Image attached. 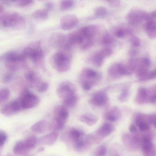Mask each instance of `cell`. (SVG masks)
I'll return each instance as SVG.
<instances>
[{"label": "cell", "instance_id": "ffe728a7", "mask_svg": "<svg viewBox=\"0 0 156 156\" xmlns=\"http://www.w3.org/2000/svg\"><path fill=\"white\" fill-rule=\"evenodd\" d=\"M145 28L147 35L149 38L153 39L156 38V22L154 20L147 21Z\"/></svg>", "mask_w": 156, "mask_h": 156}, {"label": "cell", "instance_id": "f907efd6", "mask_svg": "<svg viewBox=\"0 0 156 156\" xmlns=\"http://www.w3.org/2000/svg\"><path fill=\"white\" fill-rule=\"evenodd\" d=\"M150 101L152 102H155L156 101L155 95H153L150 98Z\"/></svg>", "mask_w": 156, "mask_h": 156}, {"label": "cell", "instance_id": "9c48e42d", "mask_svg": "<svg viewBox=\"0 0 156 156\" xmlns=\"http://www.w3.org/2000/svg\"><path fill=\"white\" fill-rule=\"evenodd\" d=\"M21 110L20 102L17 98L2 106L0 108V112L5 116H10L18 113Z\"/></svg>", "mask_w": 156, "mask_h": 156}, {"label": "cell", "instance_id": "d6986e66", "mask_svg": "<svg viewBox=\"0 0 156 156\" xmlns=\"http://www.w3.org/2000/svg\"><path fill=\"white\" fill-rule=\"evenodd\" d=\"M114 128L111 124L106 123L104 124L96 132L101 138L104 139L109 136L114 131Z\"/></svg>", "mask_w": 156, "mask_h": 156}, {"label": "cell", "instance_id": "7402d4cb", "mask_svg": "<svg viewBox=\"0 0 156 156\" xmlns=\"http://www.w3.org/2000/svg\"><path fill=\"white\" fill-rule=\"evenodd\" d=\"M33 18L38 20L47 19L48 16V11L44 9H39L34 11L32 14Z\"/></svg>", "mask_w": 156, "mask_h": 156}, {"label": "cell", "instance_id": "681fc988", "mask_svg": "<svg viewBox=\"0 0 156 156\" xmlns=\"http://www.w3.org/2000/svg\"><path fill=\"white\" fill-rule=\"evenodd\" d=\"M156 72L155 70L151 71L150 73V76L151 78H153L155 76Z\"/></svg>", "mask_w": 156, "mask_h": 156}, {"label": "cell", "instance_id": "ba28073f", "mask_svg": "<svg viewBox=\"0 0 156 156\" xmlns=\"http://www.w3.org/2000/svg\"><path fill=\"white\" fill-rule=\"evenodd\" d=\"M76 88L75 85L71 82L65 81L61 83L57 89V94L58 97L62 99L76 94Z\"/></svg>", "mask_w": 156, "mask_h": 156}, {"label": "cell", "instance_id": "f6af8a7d", "mask_svg": "<svg viewBox=\"0 0 156 156\" xmlns=\"http://www.w3.org/2000/svg\"><path fill=\"white\" fill-rule=\"evenodd\" d=\"M45 9L48 11L51 10L54 7L53 3L51 2H46L45 5Z\"/></svg>", "mask_w": 156, "mask_h": 156}, {"label": "cell", "instance_id": "5b68a950", "mask_svg": "<svg viewBox=\"0 0 156 156\" xmlns=\"http://www.w3.org/2000/svg\"><path fill=\"white\" fill-rule=\"evenodd\" d=\"M18 99L22 109L34 108L37 106L40 102L39 98L30 92L27 88L23 90Z\"/></svg>", "mask_w": 156, "mask_h": 156}, {"label": "cell", "instance_id": "2e32d148", "mask_svg": "<svg viewBox=\"0 0 156 156\" xmlns=\"http://www.w3.org/2000/svg\"><path fill=\"white\" fill-rule=\"evenodd\" d=\"M58 136L57 132L53 131L43 135L39 139L38 142L40 145L51 146L55 143Z\"/></svg>", "mask_w": 156, "mask_h": 156}, {"label": "cell", "instance_id": "f1b7e54d", "mask_svg": "<svg viewBox=\"0 0 156 156\" xmlns=\"http://www.w3.org/2000/svg\"><path fill=\"white\" fill-rule=\"evenodd\" d=\"M104 57L100 52L95 53L93 56L92 60L94 64L98 67L101 66L103 63Z\"/></svg>", "mask_w": 156, "mask_h": 156}, {"label": "cell", "instance_id": "3957f363", "mask_svg": "<svg viewBox=\"0 0 156 156\" xmlns=\"http://www.w3.org/2000/svg\"><path fill=\"white\" fill-rule=\"evenodd\" d=\"M53 121L51 123V130L59 131L63 129L69 116L66 108L63 106L55 107L53 110Z\"/></svg>", "mask_w": 156, "mask_h": 156}, {"label": "cell", "instance_id": "836d02e7", "mask_svg": "<svg viewBox=\"0 0 156 156\" xmlns=\"http://www.w3.org/2000/svg\"><path fill=\"white\" fill-rule=\"evenodd\" d=\"M31 0H20L13 1L15 4L19 7H25L28 6L33 3Z\"/></svg>", "mask_w": 156, "mask_h": 156}, {"label": "cell", "instance_id": "5bb4252c", "mask_svg": "<svg viewBox=\"0 0 156 156\" xmlns=\"http://www.w3.org/2000/svg\"><path fill=\"white\" fill-rule=\"evenodd\" d=\"M30 129L35 133H44L51 130V123L46 120H41L34 124Z\"/></svg>", "mask_w": 156, "mask_h": 156}, {"label": "cell", "instance_id": "60d3db41", "mask_svg": "<svg viewBox=\"0 0 156 156\" xmlns=\"http://www.w3.org/2000/svg\"><path fill=\"white\" fill-rule=\"evenodd\" d=\"M131 42L132 45L135 47H138L140 44L139 38L136 36H133L131 38Z\"/></svg>", "mask_w": 156, "mask_h": 156}, {"label": "cell", "instance_id": "d6a6232c", "mask_svg": "<svg viewBox=\"0 0 156 156\" xmlns=\"http://www.w3.org/2000/svg\"><path fill=\"white\" fill-rule=\"evenodd\" d=\"M114 41L113 37L109 34H106L102 37L101 42L102 44L105 46H108L111 44Z\"/></svg>", "mask_w": 156, "mask_h": 156}, {"label": "cell", "instance_id": "ab89813d", "mask_svg": "<svg viewBox=\"0 0 156 156\" xmlns=\"http://www.w3.org/2000/svg\"><path fill=\"white\" fill-rule=\"evenodd\" d=\"M100 52L104 58L107 57L111 55L112 53V51L109 48H105L102 49Z\"/></svg>", "mask_w": 156, "mask_h": 156}, {"label": "cell", "instance_id": "6da1fadb", "mask_svg": "<svg viewBox=\"0 0 156 156\" xmlns=\"http://www.w3.org/2000/svg\"><path fill=\"white\" fill-rule=\"evenodd\" d=\"M0 23L4 27L19 29L25 26L26 21L22 15L18 12H13L1 15Z\"/></svg>", "mask_w": 156, "mask_h": 156}, {"label": "cell", "instance_id": "4316f807", "mask_svg": "<svg viewBox=\"0 0 156 156\" xmlns=\"http://www.w3.org/2000/svg\"><path fill=\"white\" fill-rule=\"evenodd\" d=\"M105 101L104 95L101 93H98L94 96L92 100L93 102L98 105L104 104Z\"/></svg>", "mask_w": 156, "mask_h": 156}, {"label": "cell", "instance_id": "d4e9b609", "mask_svg": "<svg viewBox=\"0 0 156 156\" xmlns=\"http://www.w3.org/2000/svg\"><path fill=\"white\" fill-rule=\"evenodd\" d=\"M79 120L81 122L86 123L89 126H92L96 122V120L91 115L86 114H84L80 116Z\"/></svg>", "mask_w": 156, "mask_h": 156}, {"label": "cell", "instance_id": "8fae6325", "mask_svg": "<svg viewBox=\"0 0 156 156\" xmlns=\"http://www.w3.org/2000/svg\"><path fill=\"white\" fill-rule=\"evenodd\" d=\"M127 18L129 22L133 24L141 23L143 21L150 20L149 15L139 10H134L130 12L128 15Z\"/></svg>", "mask_w": 156, "mask_h": 156}, {"label": "cell", "instance_id": "277c9868", "mask_svg": "<svg viewBox=\"0 0 156 156\" xmlns=\"http://www.w3.org/2000/svg\"><path fill=\"white\" fill-rule=\"evenodd\" d=\"M22 53L26 58H30L33 62L36 64H40L44 58V53L39 41L35 42L25 48Z\"/></svg>", "mask_w": 156, "mask_h": 156}, {"label": "cell", "instance_id": "44dd1931", "mask_svg": "<svg viewBox=\"0 0 156 156\" xmlns=\"http://www.w3.org/2000/svg\"><path fill=\"white\" fill-rule=\"evenodd\" d=\"M5 66L9 71L13 72L21 68L25 67L26 64L25 61L22 62H11L6 61Z\"/></svg>", "mask_w": 156, "mask_h": 156}, {"label": "cell", "instance_id": "816d5d0a", "mask_svg": "<svg viewBox=\"0 0 156 156\" xmlns=\"http://www.w3.org/2000/svg\"><path fill=\"white\" fill-rule=\"evenodd\" d=\"M109 156H120L119 153L117 152H113Z\"/></svg>", "mask_w": 156, "mask_h": 156}, {"label": "cell", "instance_id": "c3c4849f", "mask_svg": "<svg viewBox=\"0 0 156 156\" xmlns=\"http://www.w3.org/2000/svg\"><path fill=\"white\" fill-rule=\"evenodd\" d=\"M130 53L131 56H134L137 54V51L135 50H132L130 51Z\"/></svg>", "mask_w": 156, "mask_h": 156}, {"label": "cell", "instance_id": "7bdbcfd3", "mask_svg": "<svg viewBox=\"0 0 156 156\" xmlns=\"http://www.w3.org/2000/svg\"><path fill=\"white\" fill-rule=\"evenodd\" d=\"M110 5L112 7H118L120 4V1L119 0L108 1Z\"/></svg>", "mask_w": 156, "mask_h": 156}, {"label": "cell", "instance_id": "30bf717a", "mask_svg": "<svg viewBox=\"0 0 156 156\" xmlns=\"http://www.w3.org/2000/svg\"><path fill=\"white\" fill-rule=\"evenodd\" d=\"M79 22L77 16L73 14H68L62 16L60 21V26L64 30H69L75 27Z\"/></svg>", "mask_w": 156, "mask_h": 156}, {"label": "cell", "instance_id": "e0dca14e", "mask_svg": "<svg viewBox=\"0 0 156 156\" xmlns=\"http://www.w3.org/2000/svg\"><path fill=\"white\" fill-rule=\"evenodd\" d=\"M24 77L29 84L31 87H36L41 82L40 77L33 70H27L24 73Z\"/></svg>", "mask_w": 156, "mask_h": 156}, {"label": "cell", "instance_id": "f5cc1de1", "mask_svg": "<svg viewBox=\"0 0 156 156\" xmlns=\"http://www.w3.org/2000/svg\"><path fill=\"white\" fill-rule=\"evenodd\" d=\"M4 10V8L2 5L0 4V14H1Z\"/></svg>", "mask_w": 156, "mask_h": 156}, {"label": "cell", "instance_id": "b9f144b4", "mask_svg": "<svg viewBox=\"0 0 156 156\" xmlns=\"http://www.w3.org/2000/svg\"><path fill=\"white\" fill-rule=\"evenodd\" d=\"M7 139L6 134L2 131H0V147L4 144Z\"/></svg>", "mask_w": 156, "mask_h": 156}, {"label": "cell", "instance_id": "4dcf8cb0", "mask_svg": "<svg viewBox=\"0 0 156 156\" xmlns=\"http://www.w3.org/2000/svg\"><path fill=\"white\" fill-rule=\"evenodd\" d=\"M74 2L72 0H63L60 3V7L61 10L65 11L71 8L74 5Z\"/></svg>", "mask_w": 156, "mask_h": 156}, {"label": "cell", "instance_id": "7c38bea8", "mask_svg": "<svg viewBox=\"0 0 156 156\" xmlns=\"http://www.w3.org/2000/svg\"><path fill=\"white\" fill-rule=\"evenodd\" d=\"M38 143L37 137L31 136L24 140L18 142V147L20 151L23 154L30 150L34 148Z\"/></svg>", "mask_w": 156, "mask_h": 156}, {"label": "cell", "instance_id": "9a60e30c", "mask_svg": "<svg viewBox=\"0 0 156 156\" xmlns=\"http://www.w3.org/2000/svg\"><path fill=\"white\" fill-rule=\"evenodd\" d=\"M78 30L83 37V42L87 41H94V38L97 31L96 28L94 26H84Z\"/></svg>", "mask_w": 156, "mask_h": 156}, {"label": "cell", "instance_id": "db71d44e", "mask_svg": "<svg viewBox=\"0 0 156 156\" xmlns=\"http://www.w3.org/2000/svg\"><path fill=\"white\" fill-rule=\"evenodd\" d=\"M44 148L43 147H41L40 148L39 150V151H43L44 150Z\"/></svg>", "mask_w": 156, "mask_h": 156}, {"label": "cell", "instance_id": "8992f818", "mask_svg": "<svg viewBox=\"0 0 156 156\" xmlns=\"http://www.w3.org/2000/svg\"><path fill=\"white\" fill-rule=\"evenodd\" d=\"M152 140V135L149 133L142 135L140 148L144 156H156L155 146Z\"/></svg>", "mask_w": 156, "mask_h": 156}, {"label": "cell", "instance_id": "f546056e", "mask_svg": "<svg viewBox=\"0 0 156 156\" xmlns=\"http://www.w3.org/2000/svg\"><path fill=\"white\" fill-rule=\"evenodd\" d=\"M88 145L86 143L85 137L82 138L74 142V146L78 151H81L85 148Z\"/></svg>", "mask_w": 156, "mask_h": 156}, {"label": "cell", "instance_id": "f35d334b", "mask_svg": "<svg viewBox=\"0 0 156 156\" xmlns=\"http://www.w3.org/2000/svg\"><path fill=\"white\" fill-rule=\"evenodd\" d=\"M129 69L125 67L124 65L121 64L117 65L116 69L118 73L121 74H125L128 72V69Z\"/></svg>", "mask_w": 156, "mask_h": 156}, {"label": "cell", "instance_id": "cb8c5ba5", "mask_svg": "<svg viewBox=\"0 0 156 156\" xmlns=\"http://www.w3.org/2000/svg\"><path fill=\"white\" fill-rule=\"evenodd\" d=\"M69 137L74 142L83 138L84 136L83 132L74 128L72 129L69 132Z\"/></svg>", "mask_w": 156, "mask_h": 156}, {"label": "cell", "instance_id": "d590c367", "mask_svg": "<svg viewBox=\"0 0 156 156\" xmlns=\"http://www.w3.org/2000/svg\"><path fill=\"white\" fill-rule=\"evenodd\" d=\"M14 77V74L13 72H9L6 73L4 75L3 77V81L5 83H8L11 81Z\"/></svg>", "mask_w": 156, "mask_h": 156}, {"label": "cell", "instance_id": "ac0fdd59", "mask_svg": "<svg viewBox=\"0 0 156 156\" xmlns=\"http://www.w3.org/2000/svg\"><path fill=\"white\" fill-rule=\"evenodd\" d=\"M4 58L7 61L22 62L26 61L27 58L22 53H19L15 51H11L6 53Z\"/></svg>", "mask_w": 156, "mask_h": 156}, {"label": "cell", "instance_id": "bcb514c9", "mask_svg": "<svg viewBox=\"0 0 156 156\" xmlns=\"http://www.w3.org/2000/svg\"><path fill=\"white\" fill-rule=\"evenodd\" d=\"M129 130L131 133L133 134L136 132L137 129L135 126L133 124H132L129 126Z\"/></svg>", "mask_w": 156, "mask_h": 156}, {"label": "cell", "instance_id": "7dc6e473", "mask_svg": "<svg viewBox=\"0 0 156 156\" xmlns=\"http://www.w3.org/2000/svg\"><path fill=\"white\" fill-rule=\"evenodd\" d=\"M107 119L108 120L111 121H114L116 120V119L115 117L111 115H108Z\"/></svg>", "mask_w": 156, "mask_h": 156}, {"label": "cell", "instance_id": "7a4b0ae2", "mask_svg": "<svg viewBox=\"0 0 156 156\" xmlns=\"http://www.w3.org/2000/svg\"><path fill=\"white\" fill-rule=\"evenodd\" d=\"M52 67L59 72L68 71L71 65L70 57L63 52H58L54 54L50 58Z\"/></svg>", "mask_w": 156, "mask_h": 156}, {"label": "cell", "instance_id": "ee69618b", "mask_svg": "<svg viewBox=\"0 0 156 156\" xmlns=\"http://www.w3.org/2000/svg\"><path fill=\"white\" fill-rule=\"evenodd\" d=\"M139 94L140 96L144 98H145L147 97V93L146 90L143 88H141L139 90Z\"/></svg>", "mask_w": 156, "mask_h": 156}, {"label": "cell", "instance_id": "4fadbf2b", "mask_svg": "<svg viewBox=\"0 0 156 156\" xmlns=\"http://www.w3.org/2000/svg\"><path fill=\"white\" fill-rule=\"evenodd\" d=\"M66 40V36L59 32L53 33L50 36L49 40L51 46L55 48H63Z\"/></svg>", "mask_w": 156, "mask_h": 156}, {"label": "cell", "instance_id": "1f68e13d", "mask_svg": "<svg viewBox=\"0 0 156 156\" xmlns=\"http://www.w3.org/2000/svg\"><path fill=\"white\" fill-rule=\"evenodd\" d=\"M49 84L46 82H41L37 87V91L43 93L46 91L49 87Z\"/></svg>", "mask_w": 156, "mask_h": 156}, {"label": "cell", "instance_id": "603a6c76", "mask_svg": "<svg viewBox=\"0 0 156 156\" xmlns=\"http://www.w3.org/2000/svg\"><path fill=\"white\" fill-rule=\"evenodd\" d=\"M78 98L75 94L69 96L63 100V103L64 106L68 108L74 106L78 101Z\"/></svg>", "mask_w": 156, "mask_h": 156}, {"label": "cell", "instance_id": "484cf974", "mask_svg": "<svg viewBox=\"0 0 156 156\" xmlns=\"http://www.w3.org/2000/svg\"><path fill=\"white\" fill-rule=\"evenodd\" d=\"M107 151L106 145L104 144H101L98 146L94 150V156H105Z\"/></svg>", "mask_w": 156, "mask_h": 156}, {"label": "cell", "instance_id": "74e56055", "mask_svg": "<svg viewBox=\"0 0 156 156\" xmlns=\"http://www.w3.org/2000/svg\"><path fill=\"white\" fill-rule=\"evenodd\" d=\"M129 32L128 30L121 28L116 30L115 32V35L117 37L122 38L125 36L127 34H129Z\"/></svg>", "mask_w": 156, "mask_h": 156}, {"label": "cell", "instance_id": "83f0119b", "mask_svg": "<svg viewBox=\"0 0 156 156\" xmlns=\"http://www.w3.org/2000/svg\"><path fill=\"white\" fill-rule=\"evenodd\" d=\"M10 92L7 88H4L0 89V104L7 101L9 98Z\"/></svg>", "mask_w": 156, "mask_h": 156}, {"label": "cell", "instance_id": "52a82bcc", "mask_svg": "<svg viewBox=\"0 0 156 156\" xmlns=\"http://www.w3.org/2000/svg\"><path fill=\"white\" fill-rule=\"evenodd\" d=\"M122 142L126 148L134 151L139 147L141 143L140 135L137 133H125L122 136Z\"/></svg>", "mask_w": 156, "mask_h": 156}, {"label": "cell", "instance_id": "8d00e7d4", "mask_svg": "<svg viewBox=\"0 0 156 156\" xmlns=\"http://www.w3.org/2000/svg\"><path fill=\"white\" fill-rule=\"evenodd\" d=\"M137 125L140 130L142 132H147L150 129L149 124L143 121L139 123Z\"/></svg>", "mask_w": 156, "mask_h": 156}, {"label": "cell", "instance_id": "e575fe53", "mask_svg": "<svg viewBox=\"0 0 156 156\" xmlns=\"http://www.w3.org/2000/svg\"><path fill=\"white\" fill-rule=\"evenodd\" d=\"M107 10L105 8L102 6L97 7L95 11V15L98 16H102L106 14Z\"/></svg>", "mask_w": 156, "mask_h": 156}]
</instances>
